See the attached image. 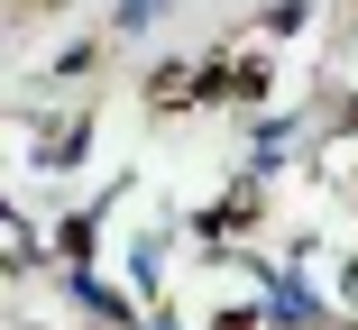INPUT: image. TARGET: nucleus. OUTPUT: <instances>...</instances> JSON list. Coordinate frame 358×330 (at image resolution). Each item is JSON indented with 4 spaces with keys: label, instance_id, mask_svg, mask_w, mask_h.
<instances>
[{
    "label": "nucleus",
    "instance_id": "obj_1",
    "mask_svg": "<svg viewBox=\"0 0 358 330\" xmlns=\"http://www.w3.org/2000/svg\"><path fill=\"white\" fill-rule=\"evenodd\" d=\"M193 83H202V74H184V64H166V74H157V110H184V101H193Z\"/></svg>",
    "mask_w": 358,
    "mask_h": 330
}]
</instances>
